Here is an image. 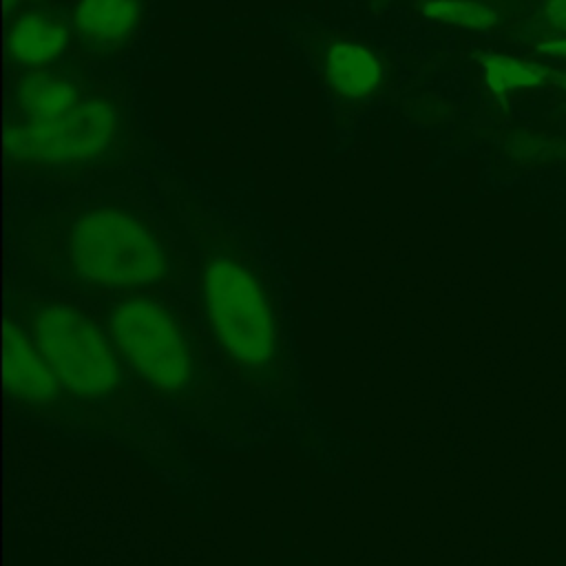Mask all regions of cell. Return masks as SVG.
Masks as SVG:
<instances>
[{"instance_id": "cell-6", "label": "cell", "mask_w": 566, "mask_h": 566, "mask_svg": "<svg viewBox=\"0 0 566 566\" xmlns=\"http://www.w3.org/2000/svg\"><path fill=\"white\" fill-rule=\"evenodd\" d=\"M4 385L13 402L29 413L53 416L69 422H77L86 416L11 314L4 318Z\"/></svg>"}, {"instance_id": "cell-2", "label": "cell", "mask_w": 566, "mask_h": 566, "mask_svg": "<svg viewBox=\"0 0 566 566\" xmlns=\"http://www.w3.org/2000/svg\"><path fill=\"white\" fill-rule=\"evenodd\" d=\"M197 298L232 374L254 389L283 391L290 385L283 318L256 261L230 239H206L197 252Z\"/></svg>"}, {"instance_id": "cell-13", "label": "cell", "mask_w": 566, "mask_h": 566, "mask_svg": "<svg viewBox=\"0 0 566 566\" xmlns=\"http://www.w3.org/2000/svg\"><path fill=\"white\" fill-rule=\"evenodd\" d=\"M537 51H542V53L548 55V57L566 60V35H564V38L551 35V38L539 40V42H537Z\"/></svg>"}, {"instance_id": "cell-3", "label": "cell", "mask_w": 566, "mask_h": 566, "mask_svg": "<svg viewBox=\"0 0 566 566\" xmlns=\"http://www.w3.org/2000/svg\"><path fill=\"white\" fill-rule=\"evenodd\" d=\"M119 130V113L104 95L64 73L24 71L13 88L4 155L31 172L86 170L115 153Z\"/></svg>"}, {"instance_id": "cell-8", "label": "cell", "mask_w": 566, "mask_h": 566, "mask_svg": "<svg viewBox=\"0 0 566 566\" xmlns=\"http://www.w3.org/2000/svg\"><path fill=\"white\" fill-rule=\"evenodd\" d=\"M142 15L144 0H75L71 27L86 46L108 51L139 31Z\"/></svg>"}, {"instance_id": "cell-4", "label": "cell", "mask_w": 566, "mask_h": 566, "mask_svg": "<svg viewBox=\"0 0 566 566\" xmlns=\"http://www.w3.org/2000/svg\"><path fill=\"white\" fill-rule=\"evenodd\" d=\"M57 380L91 422L124 416L135 402V380L126 369L104 318L66 296L40 290H20L9 312Z\"/></svg>"}, {"instance_id": "cell-9", "label": "cell", "mask_w": 566, "mask_h": 566, "mask_svg": "<svg viewBox=\"0 0 566 566\" xmlns=\"http://www.w3.org/2000/svg\"><path fill=\"white\" fill-rule=\"evenodd\" d=\"M325 77L329 88L347 99L371 95L382 82V64L378 55L352 40H338L325 51Z\"/></svg>"}, {"instance_id": "cell-14", "label": "cell", "mask_w": 566, "mask_h": 566, "mask_svg": "<svg viewBox=\"0 0 566 566\" xmlns=\"http://www.w3.org/2000/svg\"><path fill=\"white\" fill-rule=\"evenodd\" d=\"M18 2H22V0H4V7H7V9H11V7H13V4H18Z\"/></svg>"}, {"instance_id": "cell-7", "label": "cell", "mask_w": 566, "mask_h": 566, "mask_svg": "<svg viewBox=\"0 0 566 566\" xmlns=\"http://www.w3.org/2000/svg\"><path fill=\"white\" fill-rule=\"evenodd\" d=\"M71 27L64 18L31 9L15 15L7 29V53L15 69L38 71L55 62L69 46Z\"/></svg>"}, {"instance_id": "cell-12", "label": "cell", "mask_w": 566, "mask_h": 566, "mask_svg": "<svg viewBox=\"0 0 566 566\" xmlns=\"http://www.w3.org/2000/svg\"><path fill=\"white\" fill-rule=\"evenodd\" d=\"M544 18L548 24L562 33H566V0H546L544 2Z\"/></svg>"}, {"instance_id": "cell-15", "label": "cell", "mask_w": 566, "mask_h": 566, "mask_svg": "<svg viewBox=\"0 0 566 566\" xmlns=\"http://www.w3.org/2000/svg\"><path fill=\"white\" fill-rule=\"evenodd\" d=\"M559 82H562V84H564V88H566V75H564V77H559Z\"/></svg>"}, {"instance_id": "cell-11", "label": "cell", "mask_w": 566, "mask_h": 566, "mask_svg": "<svg viewBox=\"0 0 566 566\" xmlns=\"http://www.w3.org/2000/svg\"><path fill=\"white\" fill-rule=\"evenodd\" d=\"M422 15L440 24L471 31L491 29L500 20L497 11L482 0H427L422 4Z\"/></svg>"}, {"instance_id": "cell-1", "label": "cell", "mask_w": 566, "mask_h": 566, "mask_svg": "<svg viewBox=\"0 0 566 566\" xmlns=\"http://www.w3.org/2000/svg\"><path fill=\"white\" fill-rule=\"evenodd\" d=\"M33 259L57 285L104 298L164 292L184 274L157 221L111 199L62 214L51 234L35 239Z\"/></svg>"}, {"instance_id": "cell-5", "label": "cell", "mask_w": 566, "mask_h": 566, "mask_svg": "<svg viewBox=\"0 0 566 566\" xmlns=\"http://www.w3.org/2000/svg\"><path fill=\"white\" fill-rule=\"evenodd\" d=\"M106 329L130 371L148 394L172 405L206 398L210 376L203 349L179 307L161 292L106 298Z\"/></svg>"}, {"instance_id": "cell-10", "label": "cell", "mask_w": 566, "mask_h": 566, "mask_svg": "<svg viewBox=\"0 0 566 566\" xmlns=\"http://www.w3.org/2000/svg\"><path fill=\"white\" fill-rule=\"evenodd\" d=\"M480 69L486 88L495 95H506L520 88H533L546 80V71L542 66L504 53H486L480 60Z\"/></svg>"}]
</instances>
